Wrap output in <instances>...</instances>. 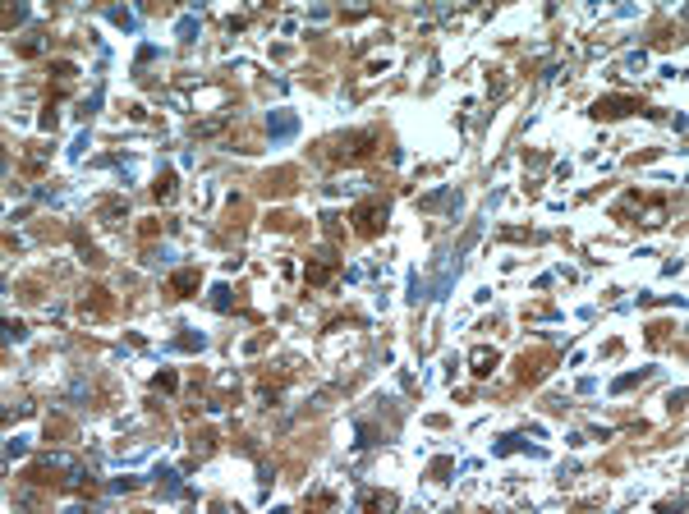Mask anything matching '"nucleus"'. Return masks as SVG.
Wrapping results in <instances>:
<instances>
[{
	"mask_svg": "<svg viewBox=\"0 0 689 514\" xmlns=\"http://www.w3.org/2000/svg\"><path fill=\"white\" fill-rule=\"evenodd\" d=\"M106 308H111V298H106V289H88V294H83V303H79V313L83 317H106Z\"/></svg>",
	"mask_w": 689,
	"mask_h": 514,
	"instance_id": "nucleus-5",
	"label": "nucleus"
},
{
	"mask_svg": "<svg viewBox=\"0 0 689 514\" xmlns=\"http://www.w3.org/2000/svg\"><path fill=\"white\" fill-rule=\"evenodd\" d=\"M492 368H497V353H492V349H473V372H478V377H487Z\"/></svg>",
	"mask_w": 689,
	"mask_h": 514,
	"instance_id": "nucleus-7",
	"label": "nucleus"
},
{
	"mask_svg": "<svg viewBox=\"0 0 689 514\" xmlns=\"http://www.w3.org/2000/svg\"><path fill=\"white\" fill-rule=\"evenodd\" d=\"M304 276H308V285H313V289H327V285H336V276H340V257H331V253L313 257Z\"/></svg>",
	"mask_w": 689,
	"mask_h": 514,
	"instance_id": "nucleus-3",
	"label": "nucleus"
},
{
	"mask_svg": "<svg viewBox=\"0 0 689 514\" xmlns=\"http://www.w3.org/2000/svg\"><path fill=\"white\" fill-rule=\"evenodd\" d=\"M170 289H175V294H193V289H198V271H175L170 276Z\"/></svg>",
	"mask_w": 689,
	"mask_h": 514,
	"instance_id": "nucleus-6",
	"label": "nucleus"
},
{
	"mask_svg": "<svg viewBox=\"0 0 689 514\" xmlns=\"http://www.w3.org/2000/svg\"><path fill=\"white\" fill-rule=\"evenodd\" d=\"M267 128H272V133H276V138H285V133H294V115H285V111H281V115H272V120H267Z\"/></svg>",
	"mask_w": 689,
	"mask_h": 514,
	"instance_id": "nucleus-8",
	"label": "nucleus"
},
{
	"mask_svg": "<svg viewBox=\"0 0 689 514\" xmlns=\"http://www.w3.org/2000/svg\"><path fill=\"white\" fill-rule=\"evenodd\" d=\"M630 111H639V101H634V96H602V101L593 106V115H630Z\"/></svg>",
	"mask_w": 689,
	"mask_h": 514,
	"instance_id": "nucleus-4",
	"label": "nucleus"
},
{
	"mask_svg": "<svg viewBox=\"0 0 689 514\" xmlns=\"http://www.w3.org/2000/svg\"><path fill=\"white\" fill-rule=\"evenodd\" d=\"M377 147H382V128H359V133L331 138V156L336 161H368Z\"/></svg>",
	"mask_w": 689,
	"mask_h": 514,
	"instance_id": "nucleus-1",
	"label": "nucleus"
},
{
	"mask_svg": "<svg viewBox=\"0 0 689 514\" xmlns=\"http://www.w3.org/2000/svg\"><path fill=\"white\" fill-rule=\"evenodd\" d=\"M350 221H354V234H363V239H377V234H382V225H386V198H363V202H354Z\"/></svg>",
	"mask_w": 689,
	"mask_h": 514,
	"instance_id": "nucleus-2",
	"label": "nucleus"
},
{
	"mask_svg": "<svg viewBox=\"0 0 689 514\" xmlns=\"http://www.w3.org/2000/svg\"><path fill=\"white\" fill-rule=\"evenodd\" d=\"M152 193H157L161 202H166V198H175V175H170V170H166V175H161L157 184H152Z\"/></svg>",
	"mask_w": 689,
	"mask_h": 514,
	"instance_id": "nucleus-9",
	"label": "nucleus"
},
{
	"mask_svg": "<svg viewBox=\"0 0 689 514\" xmlns=\"http://www.w3.org/2000/svg\"><path fill=\"white\" fill-rule=\"evenodd\" d=\"M157 390H175V372H161V377H157Z\"/></svg>",
	"mask_w": 689,
	"mask_h": 514,
	"instance_id": "nucleus-10",
	"label": "nucleus"
}]
</instances>
